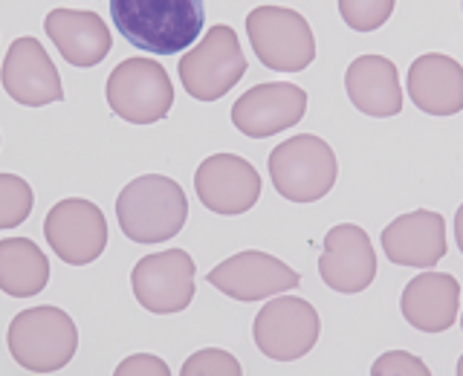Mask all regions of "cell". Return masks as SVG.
I'll return each instance as SVG.
<instances>
[{
    "label": "cell",
    "mask_w": 463,
    "mask_h": 376,
    "mask_svg": "<svg viewBox=\"0 0 463 376\" xmlns=\"http://www.w3.org/2000/svg\"><path fill=\"white\" fill-rule=\"evenodd\" d=\"M116 217L134 243H163L183 231L188 200L177 180L163 174H142L116 197Z\"/></svg>",
    "instance_id": "obj_2"
},
{
    "label": "cell",
    "mask_w": 463,
    "mask_h": 376,
    "mask_svg": "<svg viewBox=\"0 0 463 376\" xmlns=\"http://www.w3.org/2000/svg\"><path fill=\"white\" fill-rule=\"evenodd\" d=\"M409 96L429 116H455L463 110V67L452 55L426 52L409 67Z\"/></svg>",
    "instance_id": "obj_20"
},
{
    "label": "cell",
    "mask_w": 463,
    "mask_h": 376,
    "mask_svg": "<svg viewBox=\"0 0 463 376\" xmlns=\"http://www.w3.org/2000/svg\"><path fill=\"white\" fill-rule=\"evenodd\" d=\"M269 180L289 202H316L336 185V154L316 134L284 139L269 154Z\"/></svg>",
    "instance_id": "obj_4"
},
{
    "label": "cell",
    "mask_w": 463,
    "mask_h": 376,
    "mask_svg": "<svg viewBox=\"0 0 463 376\" xmlns=\"http://www.w3.org/2000/svg\"><path fill=\"white\" fill-rule=\"evenodd\" d=\"M423 359H417L405 351H388L373 362L371 376H429Z\"/></svg>",
    "instance_id": "obj_25"
},
{
    "label": "cell",
    "mask_w": 463,
    "mask_h": 376,
    "mask_svg": "<svg viewBox=\"0 0 463 376\" xmlns=\"http://www.w3.org/2000/svg\"><path fill=\"white\" fill-rule=\"evenodd\" d=\"M246 72V55L232 26H212L197 47L180 58V81L197 101H217Z\"/></svg>",
    "instance_id": "obj_7"
},
{
    "label": "cell",
    "mask_w": 463,
    "mask_h": 376,
    "mask_svg": "<svg viewBox=\"0 0 463 376\" xmlns=\"http://www.w3.org/2000/svg\"><path fill=\"white\" fill-rule=\"evenodd\" d=\"M318 275L333 293H365L376 278V252L368 231L356 223H339L325 235Z\"/></svg>",
    "instance_id": "obj_12"
},
{
    "label": "cell",
    "mask_w": 463,
    "mask_h": 376,
    "mask_svg": "<svg viewBox=\"0 0 463 376\" xmlns=\"http://www.w3.org/2000/svg\"><path fill=\"white\" fill-rule=\"evenodd\" d=\"M43 29L64 61L81 70L101 64L113 47L108 24L87 9H52L43 18Z\"/></svg>",
    "instance_id": "obj_17"
},
{
    "label": "cell",
    "mask_w": 463,
    "mask_h": 376,
    "mask_svg": "<svg viewBox=\"0 0 463 376\" xmlns=\"http://www.w3.org/2000/svg\"><path fill=\"white\" fill-rule=\"evenodd\" d=\"M50 249L70 267H84L105 252L108 246V221L93 200L67 197L55 202L43 221Z\"/></svg>",
    "instance_id": "obj_9"
},
{
    "label": "cell",
    "mask_w": 463,
    "mask_h": 376,
    "mask_svg": "<svg viewBox=\"0 0 463 376\" xmlns=\"http://www.w3.org/2000/svg\"><path fill=\"white\" fill-rule=\"evenodd\" d=\"M33 185L18 174H0V231L18 229L33 214Z\"/></svg>",
    "instance_id": "obj_22"
},
{
    "label": "cell",
    "mask_w": 463,
    "mask_h": 376,
    "mask_svg": "<svg viewBox=\"0 0 463 376\" xmlns=\"http://www.w3.org/2000/svg\"><path fill=\"white\" fill-rule=\"evenodd\" d=\"M246 35L255 58L275 72H301L316 61V35L301 12L258 6L246 14Z\"/></svg>",
    "instance_id": "obj_5"
},
{
    "label": "cell",
    "mask_w": 463,
    "mask_h": 376,
    "mask_svg": "<svg viewBox=\"0 0 463 376\" xmlns=\"http://www.w3.org/2000/svg\"><path fill=\"white\" fill-rule=\"evenodd\" d=\"M345 90L351 105L373 116V119H391L402 113V90L397 67L385 55H359L347 64Z\"/></svg>",
    "instance_id": "obj_19"
},
{
    "label": "cell",
    "mask_w": 463,
    "mask_h": 376,
    "mask_svg": "<svg viewBox=\"0 0 463 376\" xmlns=\"http://www.w3.org/2000/svg\"><path fill=\"white\" fill-rule=\"evenodd\" d=\"M307 113V93L289 81H267L246 90L232 108V125L250 139H267L293 127Z\"/></svg>",
    "instance_id": "obj_13"
},
{
    "label": "cell",
    "mask_w": 463,
    "mask_h": 376,
    "mask_svg": "<svg viewBox=\"0 0 463 376\" xmlns=\"http://www.w3.org/2000/svg\"><path fill=\"white\" fill-rule=\"evenodd\" d=\"M383 252L391 264L429 269L446 258V223L440 212L417 209L400 214L383 231Z\"/></svg>",
    "instance_id": "obj_16"
},
{
    "label": "cell",
    "mask_w": 463,
    "mask_h": 376,
    "mask_svg": "<svg viewBox=\"0 0 463 376\" xmlns=\"http://www.w3.org/2000/svg\"><path fill=\"white\" fill-rule=\"evenodd\" d=\"M183 376H241V362L221 351V347H206V351H197L194 356H188L183 362Z\"/></svg>",
    "instance_id": "obj_24"
},
{
    "label": "cell",
    "mask_w": 463,
    "mask_h": 376,
    "mask_svg": "<svg viewBox=\"0 0 463 376\" xmlns=\"http://www.w3.org/2000/svg\"><path fill=\"white\" fill-rule=\"evenodd\" d=\"M322 333V322L310 301L298 296H272L255 315L252 339L267 359L296 362L307 356Z\"/></svg>",
    "instance_id": "obj_8"
},
{
    "label": "cell",
    "mask_w": 463,
    "mask_h": 376,
    "mask_svg": "<svg viewBox=\"0 0 463 376\" xmlns=\"http://www.w3.org/2000/svg\"><path fill=\"white\" fill-rule=\"evenodd\" d=\"M206 281L221 289L223 296L232 301H267L272 296H281L296 289L301 275L296 269H289L284 260L275 255L258 252V249H246L238 252L226 260H221L209 275Z\"/></svg>",
    "instance_id": "obj_11"
},
{
    "label": "cell",
    "mask_w": 463,
    "mask_h": 376,
    "mask_svg": "<svg viewBox=\"0 0 463 376\" xmlns=\"http://www.w3.org/2000/svg\"><path fill=\"white\" fill-rule=\"evenodd\" d=\"M6 344L24 371L55 373L76 356L79 330L61 307H29L12 318Z\"/></svg>",
    "instance_id": "obj_3"
},
{
    "label": "cell",
    "mask_w": 463,
    "mask_h": 376,
    "mask_svg": "<svg viewBox=\"0 0 463 376\" xmlns=\"http://www.w3.org/2000/svg\"><path fill=\"white\" fill-rule=\"evenodd\" d=\"M108 105L130 125H154L174 105V84L165 67L154 58H125L110 72L105 87Z\"/></svg>",
    "instance_id": "obj_6"
},
{
    "label": "cell",
    "mask_w": 463,
    "mask_h": 376,
    "mask_svg": "<svg viewBox=\"0 0 463 376\" xmlns=\"http://www.w3.org/2000/svg\"><path fill=\"white\" fill-rule=\"evenodd\" d=\"M402 318L420 333H443L458 322L460 284L449 272H423L411 278L400 298Z\"/></svg>",
    "instance_id": "obj_18"
},
{
    "label": "cell",
    "mask_w": 463,
    "mask_h": 376,
    "mask_svg": "<svg viewBox=\"0 0 463 376\" xmlns=\"http://www.w3.org/2000/svg\"><path fill=\"white\" fill-rule=\"evenodd\" d=\"M394 6L397 0H339V14L354 33H373L388 24Z\"/></svg>",
    "instance_id": "obj_23"
},
{
    "label": "cell",
    "mask_w": 463,
    "mask_h": 376,
    "mask_svg": "<svg viewBox=\"0 0 463 376\" xmlns=\"http://www.w3.org/2000/svg\"><path fill=\"white\" fill-rule=\"evenodd\" d=\"M200 202L214 214H243L260 197V174L238 154H212L194 174Z\"/></svg>",
    "instance_id": "obj_14"
},
{
    "label": "cell",
    "mask_w": 463,
    "mask_h": 376,
    "mask_svg": "<svg viewBox=\"0 0 463 376\" xmlns=\"http://www.w3.org/2000/svg\"><path fill=\"white\" fill-rule=\"evenodd\" d=\"M194 258L185 249H165L145 255L130 272L134 296L148 313H183L194 298Z\"/></svg>",
    "instance_id": "obj_10"
},
{
    "label": "cell",
    "mask_w": 463,
    "mask_h": 376,
    "mask_svg": "<svg viewBox=\"0 0 463 376\" xmlns=\"http://www.w3.org/2000/svg\"><path fill=\"white\" fill-rule=\"evenodd\" d=\"M110 14L130 47L154 55L192 47L206 24L203 0H110Z\"/></svg>",
    "instance_id": "obj_1"
},
{
    "label": "cell",
    "mask_w": 463,
    "mask_h": 376,
    "mask_svg": "<svg viewBox=\"0 0 463 376\" xmlns=\"http://www.w3.org/2000/svg\"><path fill=\"white\" fill-rule=\"evenodd\" d=\"M50 281V260L29 238L0 240V289L12 298H33Z\"/></svg>",
    "instance_id": "obj_21"
},
{
    "label": "cell",
    "mask_w": 463,
    "mask_h": 376,
    "mask_svg": "<svg viewBox=\"0 0 463 376\" xmlns=\"http://www.w3.org/2000/svg\"><path fill=\"white\" fill-rule=\"evenodd\" d=\"M168 373L171 371L165 362L151 353H134L116 368V376H168Z\"/></svg>",
    "instance_id": "obj_26"
},
{
    "label": "cell",
    "mask_w": 463,
    "mask_h": 376,
    "mask_svg": "<svg viewBox=\"0 0 463 376\" xmlns=\"http://www.w3.org/2000/svg\"><path fill=\"white\" fill-rule=\"evenodd\" d=\"M0 81H4V90L24 108H43L64 99L61 76H58L47 50L41 47V41L33 35L12 41L4 58V70H0Z\"/></svg>",
    "instance_id": "obj_15"
}]
</instances>
